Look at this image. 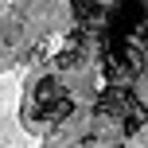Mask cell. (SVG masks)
Returning a JSON list of instances; mask_svg holds the SVG:
<instances>
[{"instance_id": "cell-4", "label": "cell", "mask_w": 148, "mask_h": 148, "mask_svg": "<svg viewBox=\"0 0 148 148\" xmlns=\"http://www.w3.org/2000/svg\"><path fill=\"white\" fill-rule=\"evenodd\" d=\"M144 121H148V109H144V105H136V109H133V113H129V117H125V121H121V125H125V133H129V136H133V133H136V129H140V125H144Z\"/></svg>"}, {"instance_id": "cell-2", "label": "cell", "mask_w": 148, "mask_h": 148, "mask_svg": "<svg viewBox=\"0 0 148 148\" xmlns=\"http://www.w3.org/2000/svg\"><path fill=\"white\" fill-rule=\"evenodd\" d=\"M70 109H74V101H70L66 94H59V97H55V101H51V105L43 109V121H62V117H66Z\"/></svg>"}, {"instance_id": "cell-1", "label": "cell", "mask_w": 148, "mask_h": 148, "mask_svg": "<svg viewBox=\"0 0 148 148\" xmlns=\"http://www.w3.org/2000/svg\"><path fill=\"white\" fill-rule=\"evenodd\" d=\"M136 105H140V101L133 97L129 86H105L101 97H97V113H109V117H121V121H125Z\"/></svg>"}, {"instance_id": "cell-3", "label": "cell", "mask_w": 148, "mask_h": 148, "mask_svg": "<svg viewBox=\"0 0 148 148\" xmlns=\"http://www.w3.org/2000/svg\"><path fill=\"white\" fill-rule=\"evenodd\" d=\"M55 97H59V86H55V78H43V82L35 86V101H39V105L47 109V105H51Z\"/></svg>"}]
</instances>
